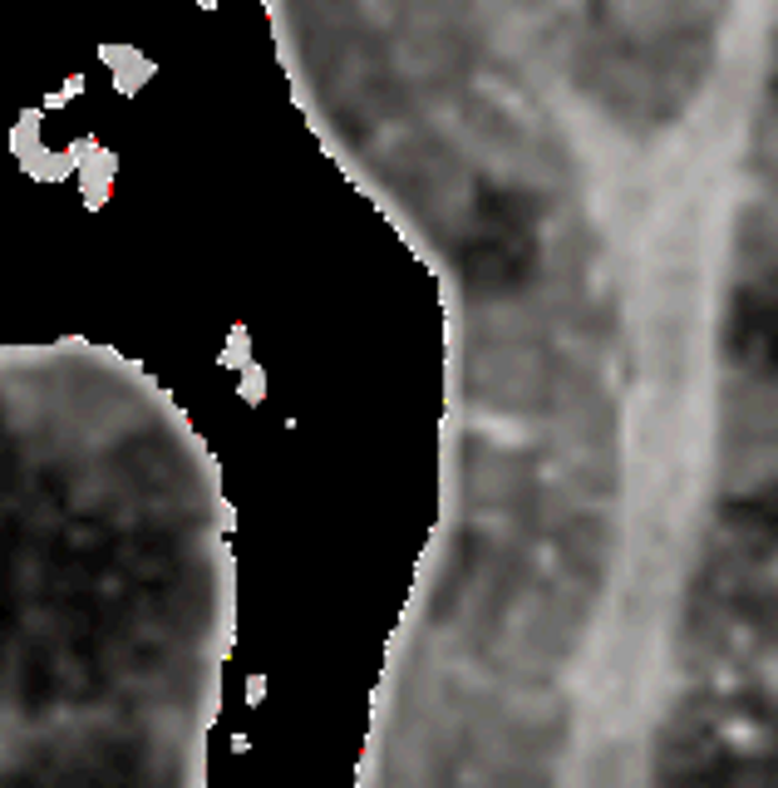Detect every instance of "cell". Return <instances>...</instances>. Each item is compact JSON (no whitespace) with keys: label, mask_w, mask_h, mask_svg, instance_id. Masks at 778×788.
<instances>
[{"label":"cell","mask_w":778,"mask_h":788,"mask_svg":"<svg viewBox=\"0 0 778 788\" xmlns=\"http://www.w3.org/2000/svg\"><path fill=\"white\" fill-rule=\"evenodd\" d=\"M729 350L739 365L778 385V277L749 281L729 306Z\"/></svg>","instance_id":"obj_2"},{"label":"cell","mask_w":778,"mask_h":788,"mask_svg":"<svg viewBox=\"0 0 778 788\" xmlns=\"http://www.w3.org/2000/svg\"><path fill=\"white\" fill-rule=\"evenodd\" d=\"M459 267L478 287L508 291L537 267V217L518 192H483L459 247Z\"/></svg>","instance_id":"obj_1"},{"label":"cell","mask_w":778,"mask_h":788,"mask_svg":"<svg viewBox=\"0 0 778 788\" xmlns=\"http://www.w3.org/2000/svg\"><path fill=\"white\" fill-rule=\"evenodd\" d=\"M774 89H778V79H774Z\"/></svg>","instance_id":"obj_3"}]
</instances>
